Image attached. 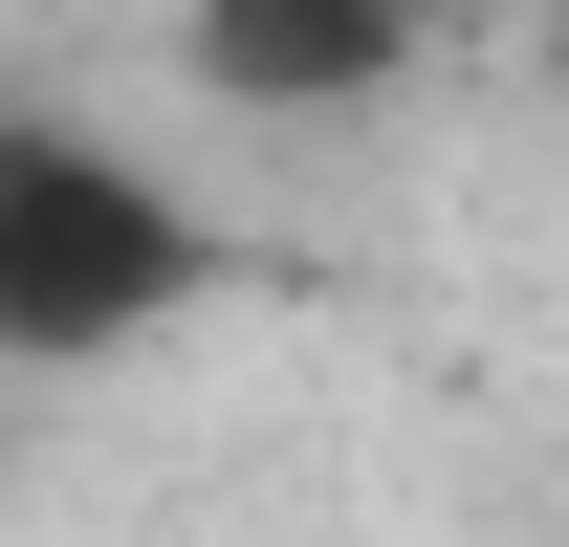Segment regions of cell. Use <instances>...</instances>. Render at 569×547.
<instances>
[{
	"instance_id": "obj_1",
	"label": "cell",
	"mask_w": 569,
	"mask_h": 547,
	"mask_svg": "<svg viewBox=\"0 0 569 547\" xmlns=\"http://www.w3.org/2000/svg\"><path fill=\"white\" fill-rule=\"evenodd\" d=\"M198 285V241H176V198L153 176H110V153H0V329L22 350H88V329H153Z\"/></svg>"
}]
</instances>
